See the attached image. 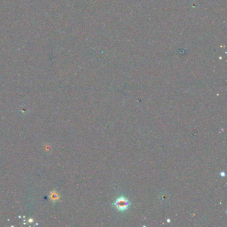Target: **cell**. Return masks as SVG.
<instances>
[{"label": "cell", "instance_id": "obj_1", "mask_svg": "<svg viewBox=\"0 0 227 227\" xmlns=\"http://www.w3.org/2000/svg\"><path fill=\"white\" fill-rule=\"evenodd\" d=\"M129 204H130L129 202L126 199L125 197L123 196L119 198L115 203L116 208L121 211H124L125 210H127L129 207Z\"/></svg>", "mask_w": 227, "mask_h": 227}]
</instances>
